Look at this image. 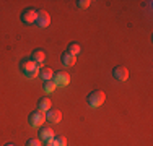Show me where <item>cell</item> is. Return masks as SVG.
Here are the masks:
<instances>
[{
  "mask_svg": "<svg viewBox=\"0 0 153 146\" xmlns=\"http://www.w3.org/2000/svg\"><path fill=\"white\" fill-rule=\"evenodd\" d=\"M49 109H52V102H51L49 97H41L38 101V111L41 112H47Z\"/></svg>",
  "mask_w": 153,
  "mask_h": 146,
  "instance_id": "cell-10",
  "label": "cell"
},
{
  "mask_svg": "<svg viewBox=\"0 0 153 146\" xmlns=\"http://www.w3.org/2000/svg\"><path fill=\"white\" fill-rule=\"evenodd\" d=\"M75 60H76V57L75 55H72V54H62V63L65 65V67H72V65L75 63Z\"/></svg>",
  "mask_w": 153,
  "mask_h": 146,
  "instance_id": "cell-13",
  "label": "cell"
},
{
  "mask_svg": "<svg viewBox=\"0 0 153 146\" xmlns=\"http://www.w3.org/2000/svg\"><path fill=\"white\" fill-rule=\"evenodd\" d=\"M46 146H57V143H56V140H49V141H46Z\"/></svg>",
  "mask_w": 153,
  "mask_h": 146,
  "instance_id": "cell-19",
  "label": "cell"
},
{
  "mask_svg": "<svg viewBox=\"0 0 153 146\" xmlns=\"http://www.w3.org/2000/svg\"><path fill=\"white\" fill-rule=\"evenodd\" d=\"M54 140H56L57 146H67V138L65 136H54Z\"/></svg>",
  "mask_w": 153,
  "mask_h": 146,
  "instance_id": "cell-16",
  "label": "cell"
},
{
  "mask_svg": "<svg viewBox=\"0 0 153 146\" xmlns=\"http://www.w3.org/2000/svg\"><path fill=\"white\" fill-rule=\"evenodd\" d=\"M21 72L26 75V78H36L39 75V65L33 60H23L21 62Z\"/></svg>",
  "mask_w": 153,
  "mask_h": 146,
  "instance_id": "cell-1",
  "label": "cell"
},
{
  "mask_svg": "<svg viewBox=\"0 0 153 146\" xmlns=\"http://www.w3.org/2000/svg\"><path fill=\"white\" fill-rule=\"evenodd\" d=\"M5 146H15V145H13V143H7Z\"/></svg>",
  "mask_w": 153,
  "mask_h": 146,
  "instance_id": "cell-20",
  "label": "cell"
},
{
  "mask_svg": "<svg viewBox=\"0 0 153 146\" xmlns=\"http://www.w3.org/2000/svg\"><path fill=\"white\" fill-rule=\"evenodd\" d=\"M36 23L39 24V28H46V26H49V23H51V16H49V13H47L46 10H39V12H38V18H36Z\"/></svg>",
  "mask_w": 153,
  "mask_h": 146,
  "instance_id": "cell-5",
  "label": "cell"
},
{
  "mask_svg": "<svg viewBox=\"0 0 153 146\" xmlns=\"http://www.w3.org/2000/svg\"><path fill=\"white\" fill-rule=\"evenodd\" d=\"M46 60V52L44 50H34L33 52V62H36L38 65H42V62Z\"/></svg>",
  "mask_w": 153,
  "mask_h": 146,
  "instance_id": "cell-12",
  "label": "cell"
},
{
  "mask_svg": "<svg viewBox=\"0 0 153 146\" xmlns=\"http://www.w3.org/2000/svg\"><path fill=\"white\" fill-rule=\"evenodd\" d=\"M39 76H41L42 81H49V80H52V76H54L52 68H47V67L39 68Z\"/></svg>",
  "mask_w": 153,
  "mask_h": 146,
  "instance_id": "cell-11",
  "label": "cell"
},
{
  "mask_svg": "<svg viewBox=\"0 0 153 146\" xmlns=\"http://www.w3.org/2000/svg\"><path fill=\"white\" fill-rule=\"evenodd\" d=\"M52 81L56 83V86H67L70 83V75L65 72H57L52 76Z\"/></svg>",
  "mask_w": 153,
  "mask_h": 146,
  "instance_id": "cell-4",
  "label": "cell"
},
{
  "mask_svg": "<svg viewBox=\"0 0 153 146\" xmlns=\"http://www.w3.org/2000/svg\"><path fill=\"white\" fill-rule=\"evenodd\" d=\"M90 0H80V2H76V7H78V8H88L90 7Z\"/></svg>",
  "mask_w": 153,
  "mask_h": 146,
  "instance_id": "cell-18",
  "label": "cell"
},
{
  "mask_svg": "<svg viewBox=\"0 0 153 146\" xmlns=\"http://www.w3.org/2000/svg\"><path fill=\"white\" fill-rule=\"evenodd\" d=\"M56 83L52 81V80H49V81H44V85H42V89H44V93L47 94H51V93H54L56 91Z\"/></svg>",
  "mask_w": 153,
  "mask_h": 146,
  "instance_id": "cell-14",
  "label": "cell"
},
{
  "mask_svg": "<svg viewBox=\"0 0 153 146\" xmlns=\"http://www.w3.org/2000/svg\"><path fill=\"white\" fill-rule=\"evenodd\" d=\"M106 101V94H104V91H93V93L88 94V97H86V102H88L90 107H100L103 102Z\"/></svg>",
  "mask_w": 153,
  "mask_h": 146,
  "instance_id": "cell-2",
  "label": "cell"
},
{
  "mask_svg": "<svg viewBox=\"0 0 153 146\" xmlns=\"http://www.w3.org/2000/svg\"><path fill=\"white\" fill-rule=\"evenodd\" d=\"M52 138H54V130L51 127H41V130H39V140H42L46 143V141L52 140Z\"/></svg>",
  "mask_w": 153,
  "mask_h": 146,
  "instance_id": "cell-9",
  "label": "cell"
},
{
  "mask_svg": "<svg viewBox=\"0 0 153 146\" xmlns=\"http://www.w3.org/2000/svg\"><path fill=\"white\" fill-rule=\"evenodd\" d=\"M82 52V47L78 46V44H75V42H72L70 46H68V54H72V55H78V54Z\"/></svg>",
  "mask_w": 153,
  "mask_h": 146,
  "instance_id": "cell-15",
  "label": "cell"
},
{
  "mask_svg": "<svg viewBox=\"0 0 153 146\" xmlns=\"http://www.w3.org/2000/svg\"><path fill=\"white\" fill-rule=\"evenodd\" d=\"M60 119H62V114L57 109H49V111L46 112V120L51 123H59Z\"/></svg>",
  "mask_w": 153,
  "mask_h": 146,
  "instance_id": "cell-8",
  "label": "cell"
},
{
  "mask_svg": "<svg viewBox=\"0 0 153 146\" xmlns=\"http://www.w3.org/2000/svg\"><path fill=\"white\" fill-rule=\"evenodd\" d=\"M112 76H114L117 81H127V78H129V70L124 67H116L114 70H112Z\"/></svg>",
  "mask_w": 153,
  "mask_h": 146,
  "instance_id": "cell-6",
  "label": "cell"
},
{
  "mask_svg": "<svg viewBox=\"0 0 153 146\" xmlns=\"http://www.w3.org/2000/svg\"><path fill=\"white\" fill-rule=\"evenodd\" d=\"M36 18H38V12H36V10H33V8L25 10L23 15H21V21H23V23H28V24L34 23Z\"/></svg>",
  "mask_w": 153,
  "mask_h": 146,
  "instance_id": "cell-7",
  "label": "cell"
},
{
  "mask_svg": "<svg viewBox=\"0 0 153 146\" xmlns=\"http://www.w3.org/2000/svg\"><path fill=\"white\" fill-rule=\"evenodd\" d=\"M26 146H42V145H41V140H38V138H31V140L26 141Z\"/></svg>",
  "mask_w": 153,
  "mask_h": 146,
  "instance_id": "cell-17",
  "label": "cell"
},
{
  "mask_svg": "<svg viewBox=\"0 0 153 146\" xmlns=\"http://www.w3.org/2000/svg\"><path fill=\"white\" fill-rule=\"evenodd\" d=\"M46 122V112L41 111H34L30 114V125L33 128H41Z\"/></svg>",
  "mask_w": 153,
  "mask_h": 146,
  "instance_id": "cell-3",
  "label": "cell"
}]
</instances>
